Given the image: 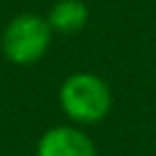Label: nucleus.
Listing matches in <instances>:
<instances>
[{
    "mask_svg": "<svg viewBox=\"0 0 156 156\" xmlns=\"http://www.w3.org/2000/svg\"><path fill=\"white\" fill-rule=\"evenodd\" d=\"M51 41H53V30L46 16L25 12L16 14L5 25L0 37V51L7 62L16 67H30L48 53Z\"/></svg>",
    "mask_w": 156,
    "mask_h": 156,
    "instance_id": "obj_2",
    "label": "nucleus"
},
{
    "mask_svg": "<svg viewBox=\"0 0 156 156\" xmlns=\"http://www.w3.org/2000/svg\"><path fill=\"white\" fill-rule=\"evenodd\" d=\"M46 21H48L53 32L78 34L90 21V9L83 0H58L51 7Z\"/></svg>",
    "mask_w": 156,
    "mask_h": 156,
    "instance_id": "obj_4",
    "label": "nucleus"
},
{
    "mask_svg": "<svg viewBox=\"0 0 156 156\" xmlns=\"http://www.w3.org/2000/svg\"><path fill=\"white\" fill-rule=\"evenodd\" d=\"M60 108L76 126L103 122L112 110V90L92 71H76L60 85Z\"/></svg>",
    "mask_w": 156,
    "mask_h": 156,
    "instance_id": "obj_1",
    "label": "nucleus"
},
{
    "mask_svg": "<svg viewBox=\"0 0 156 156\" xmlns=\"http://www.w3.org/2000/svg\"><path fill=\"white\" fill-rule=\"evenodd\" d=\"M37 156H99L94 140L76 124H60L41 133Z\"/></svg>",
    "mask_w": 156,
    "mask_h": 156,
    "instance_id": "obj_3",
    "label": "nucleus"
}]
</instances>
